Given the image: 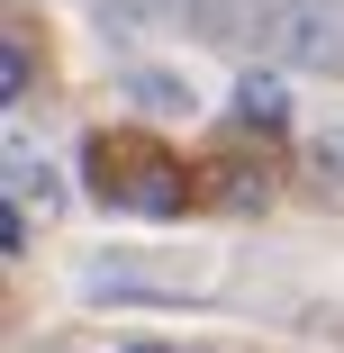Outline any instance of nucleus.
<instances>
[{
	"label": "nucleus",
	"mask_w": 344,
	"mask_h": 353,
	"mask_svg": "<svg viewBox=\"0 0 344 353\" xmlns=\"http://www.w3.org/2000/svg\"><path fill=\"white\" fill-rule=\"evenodd\" d=\"M254 46L281 73H344V0H263Z\"/></svg>",
	"instance_id": "1"
},
{
	"label": "nucleus",
	"mask_w": 344,
	"mask_h": 353,
	"mask_svg": "<svg viewBox=\"0 0 344 353\" xmlns=\"http://www.w3.org/2000/svg\"><path fill=\"white\" fill-rule=\"evenodd\" d=\"M127 353H163V344H127Z\"/></svg>",
	"instance_id": "8"
},
{
	"label": "nucleus",
	"mask_w": 344,
	"mask_h": 353,
	"mask_svg": "<svg viewBox=\"0 0 344 353\" xmlns=\"http://www.w3.org/2000/svg\"><path fill=\"white\" fill-rule=\"evenodd\" d=\"M127 91H136V109H154V118H181V109L199 100V91H190L181 73H163V63H145V73H136Z\"/></svg>",
	"instance_id": "5"
},
{
	"label": "nucleus",
	"mask_w": 344,
	"mask_h": 353,
	"mask_svg": "<svg viewBox=\"0 0 344 353\" xmlns=\"http://www.w3.org/2000/svg\"><path fill=\"white\" fill-rule=\"evenodd\" d=\"M82 290L109 299V308H172L181 299V272H145V263H82Z\"/></svg>",
	"instance_id": "2"
},
{
	"label": "nucleus",
	"mask_w": 344,
	"mask_h": 353,
	"mask_svg": "<svg viewBox=\"0 0 344 353\" xmlns=\"http://www.w3.org/2000/svg\"><path fill=\"white\" fill-rule=\"evenodd\" d=\"M91 10H100V28H109V37H145V28L190 19V0H91Z\"/></svg>",
	"instance_id": "4"
},
{
	"label": "nucleus",
	"mask_w": 344,
	"mask_h": 353,
	"mask_svg": "<svg viewBox=\"0 0 344 353\" xmlns=\"http://www.w3.org/2000/svg\"><path fill=\"white\" fill-rule=\"evenodd\" d=\"M308 163H317V181H344V127L317 136V154H308Z\"/></svg>",
	"instance_id": "7"
},
{
	"label": "nucleus",
	"mask_w": 344,
	"mask_h": 353,
	"mask_svg": "<svg viewBox=\"0 0 344 353\" xmlns=\"http://www.w3.org/2000/svg\"><path fill=\"white\" fill-rule=\"evenodd\" d=\"M0 181H10V227H54L63 181H54L45 163H0Z\"/></svg>",
	"instance_id": "3"
},
{
	"label": "nucleus",
	"mask_w": 344,
	"mask_h": 353,
	"mask_svg": "<svg viewBox=\"0 0 344 353\" xmlns=\"http://www.w3.org/2000/svg\"><path fill=\"white\" fill-rule=\"evenodd\" d=\"M236 118H254V127H281V118H290V82L245 73V82H236Z\"/></svg>",
	"instance_id": "6"
}]
</instances>
